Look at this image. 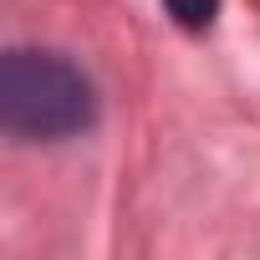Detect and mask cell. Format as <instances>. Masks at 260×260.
Masks as SVG:
<instances>
[{
    "mask_svg": "<svg viewBox=\"0 0 260 260\" xmlns=\"http://www.w3.org/2000/svg\"><path fill=\"white\" fill-rule=\"evenodd\" d=\"M102 117L97 82L51 46H11L0 56V127L16 143H72Z\"/></svg>",
    "mask_w": 260,
    "mask_h": 260,
    "instance_id": "1",
    "label": "cell"
},
{
    "mask_svg": "<svg viewBox=\"0 0 260 260\" xmlns=\"http://www.w3.org/2000/svg\"><path fill=\"white\" fill-rule=\"evenodd\" d=\"M164 11H169V21H174L179 31L204 36V31L219 21V0H164Z\"/></svg>",
    "mask_w": 260,
    "mask_h": 260,
    "instance_id": "2",
    "label": "cell"
}]
</instances>
